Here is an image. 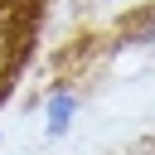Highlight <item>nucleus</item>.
<instances>
[{
    "label": "nucleus",
    "instance_id": "obj_1",
    "mask_svg": "<svg viewBox=\"0 0 155 155\" xmlns=\"http://www.w3.org/2000/svg\"><path fill=\"white\" fill-rule=\"evenodd\" d=\"M68 111H73V97H58L53 102V126H68Z\"/></svg>",
    "mask_w": 155,
    "mask_h": 155
}]
</instances>
